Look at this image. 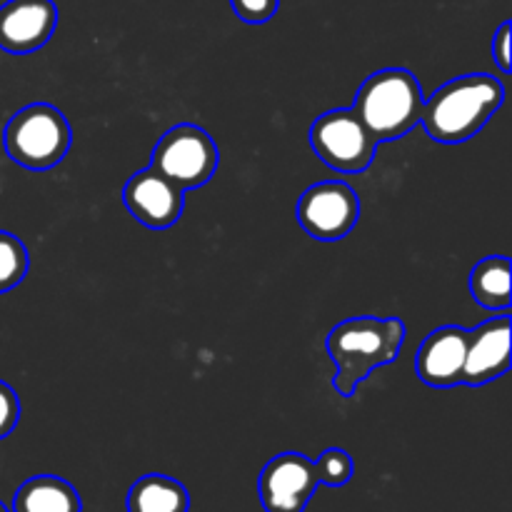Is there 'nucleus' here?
Segmentation results:
<instances>
[{
  "label": "nucleus",
  "mask_w": 512,
  "mask_h": 512,
  "mask_svg": "<svg viewBox=\"0 0 512 512\" xmlns=\"http://www.w3.org/2000/svg\"><path fill=\"white\" fill-rule=\"evenodd\" d=\"M310 145L328 168L363 173L375 160L380 143L353 108H335L318 115L310 128Z\"/></svg>",
  "instance_id": "obj_6"
},
{
  "label": "nucleus",
  "mask_w": 512,
  "mask_h": 512,
  "mask_svg": "<svg viewBox=\"0 0 512 512\" xmlns=\"http://www.w3.org/2000/svg\"><path fill=\"white\" fill-rule=\"evenodd\" d=\"M128 512H188L190 493L170 475L150 473L135 480L125 498Z\"/></svg>",
  "instance_id": "obj_14"
},
{
  "label": "nucleus",
  "mask_w": 512,
  "mask_h": 512,
  "mask_svg": "<svg viewBox=\"0 0 512 512\" xmlns=\"http://www.w3.org/2000/svg\"><path fill=\"white\" fill-rule=\"evenodd\" d=\"M235 15L250 25L268 23L280 8V0H230Z\"/></svg>",
  "instance_id": "obj_18"
},
{
  "label": "nucleus",
  "mask_w": 512,
  "mask_h": 512,
  "mask_svg": "<svg viewBox=\"0 0 512 512\" xmlns=\"http://www.w3.org/2000/svg\"><path fill=\"white\" fill-rule=\"evenodd\" d=\"M358 218V193L343 180L310 185L298 200L300 228L315 240H325V243L343 240L358 225Z\"/></svg>",
  "instance_id": "obj_7"
},
{
  "label": "nucleus",
  "mask_w": 512,
  "mask_h": 512,
  "mask_svg": "<svg viewBox=\"0 0 512 512\" xmlns=\"http://www.w3.org/2000/svg\"><path fill=\"white\" fill-rule=\"evenodd\" d=\"M13 512H83V503L68 480L58 475H35L15 493Z\"/></svg>",
  "instance_id": "obj_13"
},
{
  "label": "nucleus",
  "mask_w": 512,
  "mask_h": 512,
  "mask_svg": "<svg viewBox=\"0 0 512 512\" xmlns=\"http://www.w3.org/2000/svg\"><path fill=\"white\" fill-rule=\"evenodd\" d=\"M470 330L460 325H443L423 340L415 358V373L430 388L460 385Z\"/></svg>",
  "instance_id": "obj_12"
},
{
  "label": "nucleus",
  "mask_w": 512,
  "mask_h": 512,
  "mask_svg": "<svg viewBox=\"0 0 512 512\" xmlns=\"http://www.w3.org/2000/svg\"><path fill=\"white\" fill-rule=\"evenodd\" d=\"M505 88L495 75L470 73L440 85L423 105L420 123L438 143L458 145L478 135L500 110Z\"/></svg>",
  "instance_id": "obj_2"
},
{
  "label": "nucleus",
  "mask_w": 512,
  "mask_h": 512,
  "mask_svg": "<svg viewBox=\"0 0 512 512\" xmlns=\"http://www.w3.org/2000/svg\"><path fill=\"white\" fill-rule=\"evenodd\" d=\"M55 25L53 0H8L0 8V48L13 55L35 53L53 38Z\"/></svg>",
  "instance_id": "obj_11"
},
{
  "label": "nucleus",
  "mask_w": 512,
  "mask_h": 512,
  "mask_svg": "<svg viewBox=\"0 0 512 512\" xmlns=\"http://www.w3.org/2000/svg\"><path fill=\"white\" fill-rule=\"evenodd\" d=\"M403 343L405 323L400 318L358 315L335 325L325 338V350L338 368L333 388L340 398H353L358 385L368 380L375 368L395 363Z\"/></svg>",
  "instance_id": "obj_1"
},
{
  "label": "nucleus",
  "mask_w": 512,
  "mask_h": 512,
  "mask_svg": "<svg viewBox=\"0 0 512 512\" xmlns=\"http://www.w3.org/2000/svg\"><path fill=\"white\" fill-rule=\"evenodd\" d=\"M510 35H512V23H510V20H505V23L500 25L498 33H495V38H493V58H495V63H498L500 73H505V75H508L512 70Z\"/></svg>",
  "instance_id": "obj_20"
},
{
  "label": "nucleus",
  "mask_w": 512,
  "mask_h": 512,
  "mask_svg": "<svg viewBox=\"0 0 512 512\" xmlns=\"http://www.w3.org/2000/svg\"><path fill=\"white\" fill-rule=\"evenodd\" d=\"M220 163L218 145L213 135L200 125L180 123L170 128L153 148V165L158 173L173 180L178 188L193 190L208 183Z\"/></svg>",
  "instance_id": "obj_5"
},
{
  "label": "nucleus",
  "mask_w": 512,
  "mask_h": 512,
  "mask_svg": "<svg viewBox=\"0 0 512 512\" xmlns=\"http://www.w3.org/2000/svg\"><path fill=\"white\" fill-rule=\"evenodd\" d=\"M185 190L148 165L138 170L123 188V203L138 223L150 230H165L175 225L185 208Z\"/></svg>",
  "instance_id": "obj_9"
},
{
  "label": "nucleus",
  "mask_w": 512,
  "mask_h": 512,
  "mask_svg": "<svg viewBox=\"0 0 512 512\" xmlns=\"http://www.w3.org/2000/svg\"><path fill=\"white\" fill-rule=\"evenodd\" d=\"M510 278L512 263L505 255H490L483 258L473 270H470V293L473 300L485 310L503 313L510 310Z\"/></svg>",
  "instance_id": "obj_15"
},
{
  "label": "nucleus",
  "mask_w": 512,
  "mask_h": 512,
  "mask_svg": "<svg viewBox=\"0 0 512 512\" xmlns=\"http://www.w3.org/2000/svg\"><path fill=\"white\" fill-rule=\"evenodd\" d=\"M315 470H318L320 485L328 488H343L353 480L355 463L343 448H328L318 460H315Z\"/></svg>",
  "instance_id": "obj_17"
},
{
  "label": "nucleus",
  "mask_w": 512,
  "mask_h": 512,
  "mask_svg": "<svg viewBox=\"0 0 512 512\" xmlns=\"http://www.w3.org/2000/svg\"><path fill=\"white\" fill-rule=\"evenodd\" d=\"M20 420V400L18 393L8 383L0 380V440L8 438Z\"/></svg>",
  "instance_id": "obj_19"
},
{
  "label": "nucleus",
  "mask_w": 512,
  "mask_h": 512,
  "mask_svg": "<svg viewBox=\"0 0 512 512\" xmlns=\"http://www.w3.org/2000/svg\"><path fill=\"white\" fill-rule=\"evenodd\" d=\"M0 512H10V510L3 505V500H0Z\"/></svg>",
  "instance_id": "obj_21"
},
{
  "label": "nucleus",
  "mask_w": 512,
  "mask_h": 512,
  "mask_svg": "<svg viewBox=\"0 0 512 512\" xmlns=\"http://www.w3.org/2000/svg\"><path fill=\"white\" fill-rule=\"evenodd\" d=\"M425 95L418 78L405 68H385L370 75L355 95L353 110L378 143L398 140L420 125Z\"/></svg>",
  "instance_id": "obj_3"
},
{
  "label": "nucleus",
  "mask_w": 512,
  "mask_h": 512,
  "mask_svg": "<svg viewBox=\"0 0 512 512\" xmlns=\"http://www.w3.org/2000/svg\"><path fill=\"white\" fill-rule=\"evenodd\" d=\"M510 313L503 310L470 330L468 353H465L460 385L480 388L503 378L510 370Z\"/></svg>",
  "instance_id": "obj_10"
},
{
  "label": "nucleus",
  "mask_w": 512,
  "mask_h": 512,
  "mask_svg": "<svg viewBox=\"0 0 512 512\" xmlns=\"http://www.w3.org/2000/svg\"><path fill=\"white\" fill-rule=\"evenodd\" d=\"M320 488L315 460L300 453H280L260 473L258 493L265 512H303Z\"/></svg>",
  "instance_id": "obj_8"
},
{
  "label": "nucleus",
  "mask_w": 512,
  "mask_h": 512,
  "mask_svg": "<svg viewBox=\"0 0 512 512\" xmlns=\"http://www.w3.org/2000/svg\"><path fill=\"white\" fill-rule=\"evenodd\" d=\"M73 130L65 115L50 103L20 108L3 130L5 153L28 170H50L68 155Z\"/></svg>",
  "instance_id": "obj_4"
},
{
  "label": "nucleus",
  "mask_w": 512,
  "mask_h": 512,
  "mask_svg": "<svg viewBox=\"0 0 512 512\" xmlns=\"http://www.w3.org/2000/svg\"><path fill=\"white\" fill-rule=\"evenodd\" d=\"M28 248L13 233L0 230V293L18 288L28 275Z\"/></svg>",
  "instance_id": "obj_16"
}]
</instances>
